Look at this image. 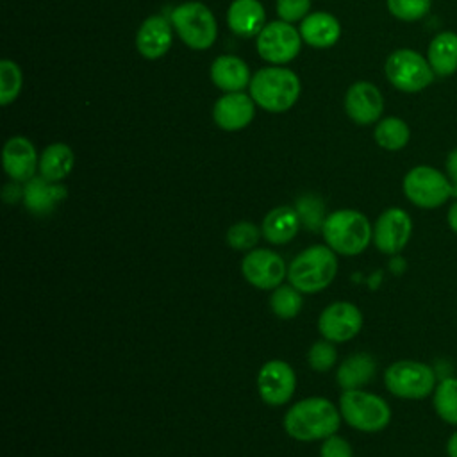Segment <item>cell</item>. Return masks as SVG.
<instances>
[{"label":"cell","mask_w":457,"mask_h":457,"mask_svg":"<svg viewBox=\"0 0 457 457\" xmlns=\"http://www.w3.org/2000/svg\"><path fill=\"white\" fill-rule=\"evenodd\" d=\"M437 382L436 370L423 361L400 359L384 371L386 389L402 400H425L434 395Z\"/></svg>","instance_id":"5"},{"label":"cell","mask_w":457,"mask_h":457,"mask_svg":"<svg viewBox=\"0 0 457 457\" xmlns=\"http://www.w3.org/2000/svg\"><path fill=\"white\" fill-rule=\"evenodd\" d=\"M302 36L291 23L284 20L270 21L257 36V54L271 64H286L293 61L302 48Z\"/></svg>","instance_id":"10"},{"label":"cell","mask_w":457,"mask_h":457,"mask_svg":"<svg viewBox=\"0 0 457 457\" xmlns=\"http://www.w3.org/2000/svg\"><path fill=\"white\" fill-rule=\"evenodd\" d=\"M373 139L380 148L387 152H398L407 146L411 139V129L405 120L398 116H386L375 125Z\"/></svg>","instance_id":"27"},{"label":"cell","mask_w":457,"mask_h":457,"mask_svg":"<svg viewBox=\"0 0 457 457\" xmlns=\"http://www.w3.org/2000/svg\"><path fill=\"white\" fill-rule=\"evenodd\" d=\"M266 12L259 0H234L227 11L228 29L241 37H253L264 27Z\"/></svg>","instance_id":"21"},{"label":"cell","mask_w":457,"mask_h":457,"mask_svg":"<svg viewBox=\"0 0 457 457\" xmlns=\"http://www.w3.org/2000/svg\"><path fill=\"white\" fill-rule=\"evenodd\" d=\"M171 25L193 50H207L218 36L216 18L202 2H186L171 11Z\"/></svg>","instance_id":"9"},{"label":"cell","mask_w":457,"mask_h":457,"mask_svg":"<svg viewBox=\"0 0 457 457\" xmlns=\"http://www.w3.org/2000/svg\"><path fill=\"white\" fill-rule=\"evenodd\" d=\"M341 425L339 409L321 396H311L291 405L284 416L287 436L296 441H320L334 436Z\"/></svg>","instance_id":"1"},{"label":"cell","mask_w":457,"mask_h":457,"mask_svg":"<svg viewBox=\"0 0 457 457\" xmlns=\"http://www.w3.org/2000/svg\"><path fill=\"white\" fill-rule=\"evenodd\" d=\"M75 155L66 143H52L39 155V173L46 180L59 182L66 179L73 170Z\"/></svg>","instance_id":"26"},{"label":"cell","mask_w":457,"mask_h":457,"mask_svg":"<svg viewBox=\"0 0 457 457\" xmlns=\"http://www.w3.org/2000/svg\"><path fill=\"white\" fill-rule=\"evenodd\" d=\"M300 36L309 46L330 48L341 37V25L330 12H309L300 23Z\"/></svg>","instance_id":"20"},{"label":"cell","mask_w":457,"mask_h":457,"mask_svg":"<svg viewBox=\"0 0 457 457\" xmlns=\"http://www.w3.org/2000/svg\"><path fill=\"white\" fill-rule=\"evenodd\" d=\"M405 198L418 209L432 211L445 205L453 195V186L445 171L430 166H412L402 180Z\"/></svg>","instance_id":"6"},{"label":"cell","mask_w":457,"mask_h":457,"mask_svg":"<svg viewBox=\"0 0 457 457\" xmlns=\"http://www.w3.org/2000/svg\"><path fill=\"white\" fill-rule=\"evenodd\" d=\"M300 225L302 223H300V218H298V212L295 207L278 205L264 216L261 232L268 243L284 245V243H289L296 236Z\"/></svg>","instance_id":"24"},{"label":"cell","mask_w":457,"mask_h":457,"mask_svg":"<svg viewBox=\"0 0 457 457\" xmlns=\"http://www.w3.org/2000/svg\"><path fill=\"white\" fill-rule=\"evenodd\" d=\"M341 418L355 430L380 432L391 421L389 403L364 389H345L339 396Z\"/></svg>","instance_id":"7"},{"label":"cell","mask_w":457,"mask_h":457,"mask_svg":"<svg viewBox=\"0 0 457 457\" xmlns=\"http://www.w3.org/2000/svg\"><path fill=\"white\" fill-rule=\"evenodd\" d=\"M323 239L339 255H359L373 241L370 220L355 209H339L325 218L321 227Z\"/></svg>","instance_id":"2"},{"label":"cell","mask_w":457,"mask_h":457,"mask_svg":"<svg viewBox=\"0 0 457 457\" xmlns=\"http://www.w3.org/2000/svg\"><path fill=\"white\" fill-rule=\"evenodd\" d=\"M68 191L59 182L46 180L45 177H32L23 186V204L27 211L36 216L50 214L59 202L66 198Z\"/></svg>","instance_id":"19"},{"label":"cell","mask_w":457,"mask_h":457,"mask_svg":"<svg viewBox=\"0 0 457 457\" xmlns=\"http://www.w3.org/2000/svg\"><path fill=\"white\" fill-rule=\"evenodd\" d=\"M445 173L446 177L450 179L452 186H453V195L457 196V146L452 148L448 154H446V159H445Z\"/></svg>","instance_id":"37"},{"label":"cell","mask_w":457,"mask_h":457,"mask_svg":"<svg viewBox=\"0 0 457 457\" xmlns=\"http://www.w3.org/2000/svg\"><path fill=\"white\" fill-rule=\"evenodd\" d=\"M259 236H261V232H259L257 225H253L252 221H237L232 227H228L227 243L234 250L250 252L255 248Z\"/></svg>","instance_id":"33"},{"label":"cell","mask_w":457,"mask_h":457,"mask_svg":"<svg viewBox=\"0 0 457 457\" xmlns=\"http://www.w3.org/2000/svg\"><path fill=\"white\" fill-rule=\"evenodd\" d=\"M336 359H337V352H336L332 341H327V339L316 341L307 352L309 366L314 371H328L336 364Z\"/></svg>","instance_id":"34"},{"label":"cell","mask_w":457,"mask_h":457,"mask_svg":"<svg viewBox=\"0 0 457 457\" xmlns=\"http://www.w3.org/2000/svg\"><path fill=\"white\" fill-rule=\"evenodd\" d=\"M345 111L353 123L371 125L384 112V96L373 82L357 80L346 89Z\"/></svg>","instance_id":"15"},{"label":"cell","mask_w":457,"mask_h":457,"mask_svg":"<svg viewBox=\"0 0 457 457\" xmlns=\"http://www.w3.org/2000/svg\"><path fill=\"white\" fill-rule=\"evenodd\" d=\"M2 164L11 180H30L36 173V168L39 166V157L36 154L32 141L25 136L9 137L2 150Z\"/></svg>","instance_id":"17"},{"label":"cell","mask_w":457,"mask_h":457,"mask_svg":"<svg viewBox=\"0 0 457 457\" xmlns=\"http://www.w3.org/2000/svg\"><path fill=\"white\" fill-rule=\"evenodd\" d=\"M171 43H173L171 25L161 14L148 16L137 29L136 48L148 61H155L166 55L168 50L171 48Z\"/></svg>","instance_id":"18"},{"label":"cell","mask_w":457,"mask_h":457,"mask_svg":"<svg viewBox=\"0 0 457 457\" xmlns=\"http://www.w3.org/2000/svg\"><path fill=\"white\" fill-rule=\"evenodd\" d=\"M384 73L389 84L402 93H420L436 79L427 55H421L412 48H398L391 52L384 62Z\"/></svg>","instance_id":"8"},{"label":"cell","mask_w":457,"mask_h":457,"mask_svg":"<svg viewBox=\"0 0 457 457\" xmlns=\"http://www.w3.org/2000/svg\"><path fill=\"white\" fill-rule=\"evenodd\" d=\"M211 80L225 93L243 91L250 86V70L246 62L236 55H220L211 64Z\"/></svg>","instance_id":"22"},{"label":"cell","mask_w":457,"mask_h":457,"mask_svg":"<svg viewBox=\"0 0 457 457\" xmlns=\"http://www.w3.org/2000/svg\"><path fill=\"white\" fill-rule=\"evenodd\" d=\"M430 398L437 418L457 428V377L439 378Z\"/></svg>","instance_id":"28"},{"label":"cell","mask_w":457,"mask_h":457,"mask_svg":"<svg viewBox=\"0 0 457 457\" xmlns=\"http://www.w3.org/2000/svg\"><path fill=\"white\" fill-rule=\"evenodd\" d=\"M445 452H446V457H457V428L446 439Z\"/></svg>","instance_id":"40"},{"label":"cell","mask_w":457,"mask_h":457,"mask_svg":"<svg viewBox=\"0 0 457 457\" xmlns=\"http://www.w3.org/2000/svg\"><path fill=\"white\" fill-rule=\"evenodd\" d=\"M446 223H448L450 230L457 236V198L450 204V207L446 211Z\"/></svg>","instance_id":"39"},{"label":"cell","mask_w":457,"mask_h":457,"mask_svg":"<svg viewBox=\"0 0 457 457\" xmlns=\"http://www.w3.org/2000/svg\"><path fill=\"white\" fill-rule=\"evenodd\" d=\"M427 59L436 77H452L457 73V32L441 30L437 32L428 46Z\"/></svg>","instance_id":"23"},{"label":"cell","mask_w":457,"mask_h":457,"mask_svg":"<svg viewBox=\"0 0 457 457\" xmlns=\"http://www.w3.org/2000/svg\"><path fill=\"white\" fill-rule=\"evenodd\" d=\"M295 209L298 212L300 223L307 230H321L325 223V205L323 200L312 193H305L296 198Z\"/></svg>","instance_id":"30"},{"label":"cell","mask_w":457,"mask_h":457,"mask_svg":"<svg viewBox=\"0 0 457 457\" xmlns=\"http://www.w3.org/2000/svg\"><path fill=\"white\" fill-rule=\"evenodd\" d=\"M241 273L257 289H275L287 275L284 259L268 248H253L241 261Z\"/></svg>","instance_id":"12"},{"label":"cell","mask_w":457,"mask_h":457,"mask_svg":"<svg viewBox=\"0 0 457 457\" xmlns=\"http://www.w3.org/2000/svg\"><path fill=\"white\" fill-rule=\"evenodd\" d=\"M412 236V218L402 207H387L373 223V245L386 255H398Z\"/></svg>","instance_id":"11"},{"label":"cell","mask_w":457,"mask_h":457,"mask_svg":"<svg viewBox=\"0 0 457 457\" xmlns=\"http://www.w3.org/2000/svg\"><path fill=\"white\" fill-rule=\"evenodd\" d=\"M296 387V377L293 368L280 359L264 362L257 373V389L264 403L271 407L284 405L291 400Z\"/></svg>","instance_id":"14"},{"label":"cell","mask_w":457,"mask_h":457,"mask_svg":"<svg viewBox=\"0 0 457 457\" xmlns=\"http://www.w3.org/2000/svg\"><path fill=\"white\" fill-rule=\"evenodd\" d=\"M337 273L336 252L327 245H314L300 252L287 266L289 284L300 293L325 289Z\"/></svg>","instance_id":"4"},{"label":"cell","mask_w":457,"mask_h":457,"mask_svg":"<svg viewBox=\"0 0 457 457\" xmlns=\"http://www.w3.org/2000/svg\"><path fill=\"white\" fill-rule=\"evenodd\" d=\"M387 11L400 21H420L432 9V0H386Z\"/></svg>","instance_id":"32"},{"label":"cell","mask_w":457,"mask_h":457,"mask_svg":"<svg viewBox=\"0 0 457 457\" xmlns=\"http://www.w3.org/2000/svg\"><path fill=\"white\" fill-rule=\"evenodd\" d=\"M362 328V312L352 302H334L318 318L320 334L332 343L353 339Z\"/></svg>","instance_id":"13"},{"label":"cell","mask_w":457,"mask_h":457,"mask_svg":"<svg viewBox=\"0 0 457 457\" xmlns=\"http://www.w3.org/2000/svg\"><path fill=\"white\" fill-rule=\"evenodd\" d=\"M302 293L291 284L277 286L270 296V307L280 320L295 318L302 311Z\"/></svg>","instance_id":"29"},{"label":"cell","mask_w":457,"mask_h":457,"mask_svg":"<svg viewBox=\"0 0 457 457\" xmlns=\"http://www.w3.org/2000/svg\"><path fill=\"white\" fill-rule=\"evenodd\" d=\"M311 11V0H277V14L287 23L303 20Z\"/></svg>","instance_id":"35"},{"label":"cell","mask_w":457,"mask_h":457,"mask_svg":"<svg viewBox=\"0 0 457 457\" xmlns=\"http://www.w3.org/2000/svg\"><path fill=\"white\" fill-rule=\"evenodd\" d=\"M2 196H4V200H5L7 204H14V202H18L20 198H23V187H18V186L14 184V180H12L11 184H7V186L4 187Z\"/></svg>","instance_id":"38"},{"label":"cell","mask_w":457,"mask_h":457,"mask_svg":"<svg viewBox=\"0 0 457 457\" xmlns=\"http://www.w3.org/2000/svg\"><path fill=\"white\" fill-rule=\"evenodd\" d=\"M21 84H23V75L20 66L11 59H2L0 61V104L4 107L11 105L18 98L21 91Z\"/></svg>","instance_id":"31"},{"label":"cell","mask_w":457,"mask_h":457,"mask_svg":"<svg viewBox=\"0 0 457 457\" xmlns=\"http://www.w3.org/2000/svg\"><path fill=\"white\" fill-rule=\"evenodd\" d=\"M377 371V361L364 352L346 357L336 373V380L343 389H361Z\"/></svg>","instance_id":"25"},{"label":"cell","mask_w":457,"mask_h":457,"mask_svg":"<svg viewBox=\"0 0 457 457\" xmlns=\"http://www.w3.org/2000/svg\"><path fill=\"white\" fill-rule=\"evenodd\" d=\"M320 457H353V452L346 439L339 436H330L323 439V445L320 448Z\"/></svg>","instance_id":"36"},{"label":"cell","mask_w":457,"mask_h":457,"mask_svg":"<svg viewBox=\"0 0 457 457\" xmlns=\"http://www.w3.org/2000/svg\"><path fill=\"white\" fill-rule=\"evenodd\" d=\"M250 96L268 112H284L291 109L302 91L295 71L280 66L259 70L250 80Z\"/></svg>","instance_id":"3"},{"label":"cell","mask_w":457,"mask_h":457,"mask_svg":"<svg viewBox=\"0 0 457 457\" xmlns=\"http://www.w3.org/2000/svg\"><path fill=\"white\" fill-rule=\"evenodd\" d=\"M255 114V102L243 91L225 93L212 107L214 123L227 132H236L250 125Z\"/></svg>","instance_id":"16"}]
</instances>
